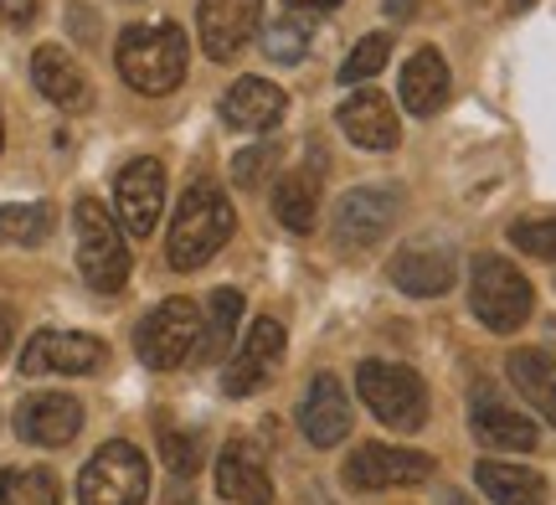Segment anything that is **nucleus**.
Here are the masks:
<instances>
[{
	"mask_svg": "<svg viewBox=\"0 0 556 505\" xmlns=\"http://www.w3.org/2000/svg\"><path fill=\"white\" fill-rule=\"evenodd\" d=\"M232 227H238L232 202H227L212 181H197L186 197H180L170 238H165V258H170V268L191 274V268H201L206 258H217L222 248H227V238H232Z\"/></svg>",
	"mask_w": 556,
	"mask_h": 505,
	"instance_id": "f257e3e1",
	"label": "nucleus"
},
{
	"mask_svg": "<svg viewBox=\"0 0 556 505\" xmlns=\"http://www.w3.org/2000/svg\"><path fill=\"white\" fill-rule=\"evenodd\" d=\"M114 58H119V73L129 88L160 99V93L180 88V78H186L191 41H186V31L170 26V21H160V26H124Z\"/></svg>",
	"mask_w": 556,
	"mask_h": 505,
	"instance_id": "f03ea898",
	"label": "nucleus"
},
{
	"mask_svg": "<svg viewBox=\"0 0 556 505\" xmlns=\"http://www.w3.org/2000/svg\"><path fill=\"white\" fill-rule=\"evenodd\" d=\"M469 304H475V315L484 330L510 336V330H520V325L531 320L536 289H531V279L520 274L516 263L484 253V258H475V268H469Z\"/></svg>",
	"mask_w": 556,
	"mask_h": 505,
	"instance_id": "7ed1b4c3",
	"label": "nucleus"
},
{
	"mask_svg": "<svg viewBox=\"0 0 556 505\" xmlns=\"http://www.w3.org/2000/svg\"><path fill=\"white\" fill-rule=\"evenodd\" d=\"M150 501V465L129 439L109 444L83 465L78 475V505H144Z\"/></svg>",
	"mask_w": 556,
	"mask_h": 505,
	"instance_id": "20e7f679",
	"label": "nucleus"
},
{
	"mask_svg": "<svg viewBox=\"0 0 556 505\" xmlns=\"http://www.w3.org/2000/svg\"><path fill=\"white\" fill-rule=\"evenodd\" d=\"M356 387H361V403L371 407L387 428L413 433V428L428 424V387H422V377H417L413 366H402V362H361Z\"/></svg>",
	"mask_w": 556,
	"mask_h": 505,
	"instance_id": "39448f33",
	"label": "nucleus"
},
{
	"mask_svg": "<svg viewBox=\"0 0 556 505\" xmlns=\"http://www.w3.org/2000/svg\"><path fill=\"white\" fill-rule=\"evenodd\" d=\"M78 268L88 289L99 294H119L129 283V248H124L114 217L103 212V202H78Z\"/></svg>",
	"mask_w": 556,
	"mask_h": 505,
	"instance_id": "423d86ee",
	"label": "nucleus"
},
{
	"mask_svg": "<svg viewBox=\"0 0 556 505\" xmlns=\"http://www.w3.org/2000/svg\"><path fill=\"white\" fill-rule=\"evenodd\" d=\"M197 336H201V304L176 294V300L155 304L135 330V351L144 366H155V371H170L180 366L191 351H197Z\"/></svg>",
	"mask_w": 556,
	"mask_h": 505,
	"instance_id": "0eeeda50",
	"label": "nucleus"
},
{
	"mask_svg": "<svg viewBox=\"0 0 556 505\" xmlns=\"http://www.w3.org/2000/svg\"><path fill=\"white\" fill-rule=\"evenodd\" d=\"M402 212V191L397 186H361L345 191L336 206V248L340 253H361V248L381 243Z\"/></svg>",
	"mask_w": 556,
	"mask_h": 505,
	"instance_id": "6e6552de",
	"label": "nucleus"
},
{
	"mask_svg": "<svg viewBox=\"0 0 556 505\" xmlns=\"http://www.w3.org/2000/svg\"><path fill=\"white\" fill-rule=\"evenodd\" d=\"M103 366V341L83 336V330H37L26 351H21V377H88Z\"/></svg>",
	"mask_w": 556,
	"mask_h": 505,
	"instance_id": "1a4fd4ad",
	"label": "nucleus"
},
{
	"mask_svg": "<svg viewBox=\"0 0 556 505\" xmlns=\"http://www.w3.org/2000/svg\"><path fill=\"white\" fill-rule=\"evenodd\" d=\"M433 475V454L417 449H392V444H361L345 459V485L351 490H397V485H422Z\"/></svg>",
	"mask_w": 556,
	"mask_h": 505,
	"instance_id": "9d476101",
	"label": "nucleus"
},
{
	"mask_svg": "<svg viewBox=\"0 0 556 505\" xmlns=\"http://www.w3.org/2000/svg\"><path fill=\"white\" fill-rule=\"evenodd\" d=\"M263 16V0H197L201 52L212 62H232L253 41Z\"/></svg>",
	"mask_w": 556,
	"mask_h": 505,
	"instance_id": "9b49d317",
	"label": "nucleus"
},
{
	"mask_svg": "<svg viewBox=\"0 0 556 505\" xmlns=\"http://www.w3.org/2000/svg\"><path fill=\"white\" fill-rule=\"evenodd\" d=\"M283 325L278 320H253L248 325V336L238 341L232 351V362L222 371V392L227 397H248V392H258L268 377H274V366L283 362Z\"/></svg>",
	"mask_w": 556,
	"mask_h": 505,
	"instance_id": "f8f14e48",
	"label": "nucleus"
},
{
	"mask_svg": "<svg viewBox=\"0 0 556 505\" xmlns=\"http://www.w3.org/2000/svg\"><path fill=\"white\" fill-rule=\"evenodd\" d=\"M114 206H119V223L135 232V238H150L160 223V206H165V165L139 155L119 171V186H114Z\"/></svg>",
	"mask_w": 556,
	"mask_h": 505,
	"instance_id": "ddd939ff",
	"label": "nucleus"
},
{
	"mask_svg": "<svg viewBox=\"0 0 556 505\" xmlns=\"http://www.w3.org/2000/svg\"><path fill=\"white\" fill-rule=\"evenodd\" d=\"M16 433L37 449H62L83 433V407L67 392H31L16 407Z\"/></svg>",
	"mask_w": 556,
	"mask_h": 505,
	"instance_id": "4468645a",
	"label": "nucleus"
},
{
	"mask_svg": "<svg viewBox=\"0 0 556 505\" xmlns=\"http://www.w3.org/2000/svg\"><path fill=\"white\" fill-rule=\"evenodd\" d=\"M217 490L232 505H268L274 501V480H268V459L253 439H232L217 454Z\"/></svg>",
	"mask_w": 556,
	"mask_h": 505,
	"instance_id": "2eb2a0df",
	"label": "nucleus"
},
{
	"mask_svg": "<svg viewBox=\"0 0 556 505\" xmlns=\"http://www.w3.org/2000/svg\"><path fill=\"white\" fill-rule=\"evenodd\" d=\"M299 428H304V439L315 449H336L351 433V397H345L340 377L319 371L315 382H309L304 403H299Z\"/></svg>",
	"mask_w": 556,
	"mask_h": 505,
	"instance_id": "dca6fc26",
	"label": "nucleus"
},
{
	"mask_svg": "<svg viewBox=\"0 0 556 505\" xmlns=\"http://www.w3.org/2000/svg\"><path fill=\"white\" fill-rule=\"evenodd\" d=\"M340 129H345V140L361 144V150H397L402 140V124H397V109L387 93L377 88H361L351 99L340 103Z\"/></svg>",
	"mask_w": 556,
	"mask_h": 505,
	"instance_id": "f3484780",
	"label": "nucleus"
},
{
	"mask_svg": "<svg viewBox=\"0 0 556 505\" xmlns=\"http://www.w3.org/2000/svg\"><path fill=\"white\" fill-rule=\"evenodd\" d=\"M222 119L242 129V135H268L278 119H283V109H289V93L274 88L268 78H238L227 93L217 99Z\"/></svg>",
	"mask_w": 556,
	"mask_h": 505,
	"instance_id": "a211bd4d",
	"label": "nucleus"
},
{
	"mask_svg": "<svg viewBox=\"0 0 556 505\" xmlns=\"http://www.w3.org/2000/svg\"><path fill=\"white\" fill-rule=\"evenodd\" d=\"M31 83H37L41 99L58 103V109H73V114L93 109V83L62 47H37L31 52Z\"/></svg>",
	"mask_w": 556,
	"mask_h": 505,
	"instance_id": "6ab92c4d",
	"label": "nucleus"
},
{
	"mask_svg": "<svg viewBox=\"0 0 556 505\" xmlns=\"http://www.w3.org/2000/svg\"><path fill=\"white\" fill-rule=\"evenodd\" d=\"M387 274L402 294H417V300H433V294H448L458 279V263L448 248H402L397 258L387 263Z\"/></svg>",
	"mask_w": 556,
	"mask_h": 505,
	"instance_id": "aec40b11",
	"label": "nucleus"
},
{
	"mask_svg": "<svg viewBox=\"0 0 556 505\" xmlns=\"http://www.w3.org/2000/svg\"><path fill=\"white\" fill-rule=\"evenodd\" d=\"M448 88H454V78H448V62H443V52L438 47H417L413 58H407V67H402V109L407 114H417V119H433L438 109L448 103Z\"/></svg>",
	"mask_w": 556,
	"mask_h": 505,
	"instance_id": "412c9836",
	"label": "nucleus"
},
{
	"mask_svg": "<svg viewBox=\"0 0 556 505\" xmlns=\"http://www.w3.org/2000/svg\"><path fill=\"white\" fill-rule=\"evenodd\" d=\"M238 320H242V294L238 289H217L201 304V336H197V362H222L238 345Z\"/></svg>",
	"mask_w": 556,
	"mask_h": 505,
	"instance_id": "4be33fe9",
	"label": "nucleus"
},
{
	"mask_svg": "<svg viewBox=\"0 0 556 505\" xmlns=\"http://www.w3.org/2000/svg\"><path fill=\"white\" fill-rule=\"evenodd\" d=\"M510 387H516L526 403L536 407L541 418L556 428V356H546V351H510Z\"/></svg>",
	"mask_w": 556,
	"mask_h": 505,
	"instance_id": "5701e85b",
	"label": "nucleus"
},
{
	"mask_svg": "<svg viewBox=\"0 0 556 505\" xmlns=\"http://www.w3.org/2000/svg\"><path fill=\"white\" fill-rule=\"evenodd\" d=\"M479 490L495 505H546V480L526 465H505V459H479L475 465Z\"/></svg>",
	"mask_w": 556,
	"mask_h": 505,
	"instance_id": "b1692460",
	"label": "nucleus"
},
{
	"mask_svg": "<svg viewBox=\"0 0 556 505\" xmlns=\"http://www.w3.org/2000/svg\"><path fill=\"white\" fill-rule=\"evenodd\" d=\"M475 439L490 449H510V454H526L536 449V424L516 413V407L495 403V397H479L475 403Z\"/></svg>",
	"mask_w": 556,
	"mask_h": 505,
	"instance_id": "393cba45",
	"label": "nucleus"
},
{
	"mask_svg": "<svg viewBox=\"0 0 556 505\" xmlns=\"http://www.w3.org/2000/svg\"><path fill=\"white\" fill-rule=\"evenodd\" d=\"M274 217L289 232H309L319 217V191H315V176L309 171H289L274 191Z\"/></svg>",
	"mask_w": 556,
	"mask_h": 505,
	"instance_id": "a878e982",
	"label": "nucleus"
},
{
	"mask_svg": "<svg viewBox=\"0 0 556 505\" xmlns=\"http://www.w3.org/2000/svg\"><path fill=\"white\" fill-rule=\"evenodd\" d=\"M52 227H58V212L47 202H11L0 206V243L11 248H37L52 238Z\"/></svg>",
	"mask_w": 556,
	"mask_h": 505,
	"instance_id": "bb28decb",
	"label": "nucleus"
},
{
	"mask_svg": "<svg viewBox=\"0 0 556 505\" xmlns=\"http://www.w3.org/2000/svg\"><path fill=\"white\" fill-rule=\"evenodd\" d=\"M0 505H58V480L47 469H0Z\"/></svg>",
	"mask_w": 556,
	"mask_h": 505,
	"instance_id": "cd10ccee",
	"label": "nucleus"
},
{
	"mask_svg": "<svg viewBox=\"0 0 556 505\" xmlns=\"http://www.w3.org/2000/svg\"><path fill=\"white\" fill-rule=\"evenodd\" d=\"M387 58H392V37H387V31H371V37H361L356 47H351V58L340 62V83H366V78H377L381 67H387Z\"/></svg>",
	"mask_w": 556,
	"mask_h": 505,
	"instance_id": "c85d7f7f",
	"label": "nucleus"
},
{
	"mask_svg": "<svg viewBox=\"0 0 556 505\" xmlns=\"http://www.w3.org/2000/svg\"><path fill=\"white\" fill-rule=\"evenodd\" d=\"M309 21H299V16H283L274 21L268 31H263V52L274 62H304V47H309Z\"/></svg>",
	"mask_w": 556,
	"mask_h": 505,
	"instance_id": "c756f323",
	"label": "nucleus"
},
{
	"mask_svg": "<svg viewBox=\"0 0 556 505\" xmlns=\"http://www.w3.org/2000/svg\"><path fill=\"white\" fill-rule=\"evenodd\" d=\"M510 243L520 253H531L541 263H556V217H531V223H516L510 227Z\"/></svg>",
	"mask_w": 556,
	"mask_h": 505,
	"instance_id": "7c9ffc66",
	"label": "nucleus"
},
{
	"mask_svg": "<svg viewBox=\"0 0 556 505\" xmlns=\"http://www.w3.org/2000/svg\"><path fill=\"white\" fill-rule=\"evenodd\" d=\"M160 454H165V469H170L176 480H186V475H197V465H201V439L197 433H165V439H160Z\"/></svg>",
	"mask_w": 556,
	"mask_h": 505,
	"instance_id": "2f4dec72",
	"label": "nucleus"
},
{
	"mask_svg": "<svg viewBox=\"0 0 556 505\" xmlns=\"http://www.w3.org/2000/svg\"><path fill=\"white\" fill-rule=\"evenodd\" d=\"M278 161V140H263L253 144V150H242L238 161H232V176H238V186H258L263 171Z\"/></svg>",
	"mask_w": 556,
	"mask_h": 505,
	"instance_id": "473e14b6",
	"label": "nucleus"
},
{
	"mask_svg": "<svg viewBox=\"0 0 556 505\" xmlns=\"http://www.w3.org/2000/svg\"><path fill=\"white\" fill-rule=\"evenodd\" d=\"M41 11V0H0V16L11 21V26H31Z\"/></svg>",
	"mask_w": 556,
	"mask_h": 505,
	"instance_id": "72a5a7b5",
	"label": "nucleus"
},
{
	"mask_svg": "<svg viewBox=\"0 0 556 505\" xmlns=\"http://www.w3.org/2000/svg\"><path fill=\"white\" fill-rule=\"evenodd\" d=\"M11 341H16V320H11V310L0 304V362H5V351H11Z\"/></svg>",
	"mask_w": 556,
	"mask_h": 505,
	"instance_id": "f704fd0d",
	"label": "nucleus"
},
{
	"mask_svg": "<svg viewBox=\"0 0 556 505\" xmlns=\"http://www.w3.org/2000/svg\"><path fill=\"white\" fill-rule=\"evenodd\" d=\"M417 11V0H387V16H397V21H407Z\"/></svg>",
	"mask_w": 556,
	"mask_h": 505,
	"instance_id": "c9c22d12",
	"label": "nucleus"
},
{
	"mask_svg": "<svg viewBox=\"0 0 556 505\" xmlns=\"http://www.w3.org/2000/svg\"><path fill=\"white\" fill-rule=\"evenodd\" d=\"M289 5H294V11H336L340 0H289Z\"/></svg>",
	"mask_w": 556,
	"mask_h": 505,
	"instance_id": "e433bc0d",
	"label": "nucleus"
},
{
	"mask_svg": "<svg viewBox=\"0 0 556 505\" xmlns=\"http://www.w3.org/2000/svg\"><path fill=\"white\" fill-rule=\"evenodd\" d=\"M443 505H475V501H469V495H458V490H448V495H443Z\"/></svg>",
	"mask_w": 556,
	"mask_h": 505,
	"instance_id": "4c0bfd02",
	"label": "nucleus"
},
{
	"mask_svg": "<svg viewBox=\"0 0 556 505\" xmlns=\"http://www.w3.org/2000/svg\"><path fill=\"white\" fill-rule=\"evenodd\" d=\"M505 5H510V11H526V5H536V0H505Z\"/></svg>",
	"mask_w": 556,
	"mask_h": 505,
	"instance_id": "58836bf2",
	"label": "nucleus"
},
{
	"mask_svg": "<svg viewBox=\"0 0 556 505\" xmlns=\"http://www.w3.org/2000/svg\"><path fill=\"white\" fill-rule=\"evenodd\" d=\"M0 150H5V124H0Z\"/></svg>",
	"mask_w": 556,
	"mask_h": 505,
	"instance_id": "ea45409f",
	"label": "nucleus"
}]
</instances>
